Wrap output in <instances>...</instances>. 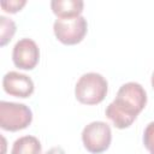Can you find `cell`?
I'll return each mask as SVG.
<instances>
[{
  "label": "cell",
  "mask_w": 154,
  "mask_h": 154,
  "mask_svg": "<svg viewBox=\"0 0 154 154\" xmlns=\"http://www.w3.org/2000/svg\"><path fill=\"white\" fill-rule=\"evenodd\" d=\"M147 103V94L143 87L136 82L123 84L116 99L107 106L106 117L118 129L129 128Z\"/></svg>",
  "instance_id": "obj_1"
},
{
  "label": "cell",
  "mask_w": 154,
  "mask_h": 154,
  "mask_svg": "<svg viewBox=\"0 0 154 154\" xmlns=\"http://www.w3.org/2000/svg\"><path fill=\"white\" fill-rule=\"evenodd\" d=\"M108 90L106 78L96 72H88L79 77L75 87L76 99L83 105L100 103Z\"/></svg>",
  "instance_id": "obj_2"
},
{
  "label": "cell",
  "mask_w": 154,
  "mask_h": 154,
  "mask_svg": "<svg viewBox=\"0 0 154 154\" xmlns=\"http://www.w3.org/2000/svg\"><path fill=\"white\" fill-rule=\"evenodd\" d=\"M31 109L24 103L0 101V126L7 131H18L30 125Z\"/></svg>",
  "instance_id": "obj_3"
},
{
  "label": "cell",
  "mask_w": 154,
  "mask_h": 154,
  "mask_svg": "<svg viewBox=\"0 0 154 154\" xmlns=\"http://www.w3.org/2000/svg\"><path fill=\"white\" fill-rule=\"evenodd\" d=\"M54 35L64 45L79 43L88 30L87 19L83 16L72 18H58L53 24Z\"/></svg>",
  "instance_id": "obj_4"
},
{
  "label": "cell",
  "mask_w": 154,
  "mask_h": 154,
  "mask_svg": "<svg viewBox=\"0 0 154 154\" xmlns=\"http://www.w3.org/2000/svg\"><path fill=\"white\" fill-rule=\"evenodd\" d=\"M82 141L85 149L93 154H99L108 149L112 141V131L103 122H91L82 131Z\"/></svg>",
  "instance_id": "obj_5"
},
{
  "label": "cell",
  "mask_w": 154,
  "mask_h": 154,
  "mask_svg": "<svg viewBox=\"0 0 154 154\" xmlns=\"http://www.w3.org/2000/svg\"><path fill=\"white\" fill-rule=\"evenodd\" d=\"M40 59V49L31 38H20L13 47V64L22 70H32Z\"/></svg>",
  "instance_id": "obj_6"
},
{
  "label": "cell",
  "mask_w": 154,
  "mask_h": 154,
  "mask_svg": "<svg viewBox=\"0 0 154 154\" xmlns=\"http://www.w3.org/2000/svg\"><path fill=\"white\" fill-rule=\"evenodd\" d=\"M2 88L7 94L24 99L34 93V82L24 73L10 71L2 78Z\"/></svg>",
  "instance_id": "obj_7"
},
{
  "label": "cell",
  "mask_w": 154,
  "mask_h": 154,
  "mask_svg": "<svg viewBox=\"0 0 154 154\" xmlns=\"http://www.w3.org/2000/svg\"><path fill=\"white\" fill-rule=\"evenodd\" d=\"M82 0H53L51 7L58 18H72L81 16L83 11Z\"/></svg>",
  "instance_id": "obj_8"
},
{
  "label": "cell",
  "mask_w": 154,
  "mask_h": 154,
  "mask_svg": "<svg viewBox=\"0 0 154 154\" xmlns=\"http://www.w3.org/2000/svg\"><path fill=\"white\" fill-rule=\"evenodd\" d=\"M42 147L35 136L26 135L17 138L12 146L11 154H41Z\"/></svg>",
  "instance_id": "obj_9"
},
{
  "label": "cell",
  "mask_w": 154,
  "mask_h": 154,
  "mask_svg": "<svg viewBox=\"0 0 154 154\" xmlns=\"http://www.w3.org/2000/svg\"><path fill=\"white\" fill-rule=\"evenodd\" d=\"M0 45L5 46L8 41H11V38L13 37L14 32H16V24L12 19L6 18L5 16H0Z\"/></svg>",
  "instance_id": "obj_10"
},
{
  "label": "cell",
  "mask_w": 154,
  "mask_h": 154,
  "mask_svg": "<svg viewBox=\"0 0 154 154\" xmlns=\"http://www.w3.org/2000/svg\"><path fill=\"white\" fill-rule=\"evenodd\" d=\"M143 144L150 154H154V122H150L144 129Z\"/></svg>",
  "instance_id": "obj_11"
},
{
  "label": "cell",
  "mask_w": 154,
  "mask_h": 154,
  "mask_svg": "<svg viewBox=\"0 0 154 154\" xmlns=\"http://www.w3.org/2000/svg\"><path fill=\"white\" fill-rule=\"evenodd\" d=\"M26 4L25 0H10V1H1V7L10 13H16Z\"/></svg>",
  "instance_id": "obj_12"
},
{
  "label": "cell",
  "mask_w": 154,
  "mask_h": 154,
  "mask_svg": "<svg viewBox=\"0 0 154 154\" xmlns=\"http://www.w3.org/2000/svg\"><path fill=\"white\" fill-rule=\"evenodd\" d=\"M45 154H65V152H64V149L60 148V147H53V148H51L49 150H47Z\"/></svg>",
  "instance_id": "obj_13"
},
{
  "label": "cell",
  "mask_w": 154,
  "mask_h": 154,
  "mask_svg": "<svg viewBox=\"0 0 154 154\" xmlns=\"http://www.w3.org/2000/svg\"><path fill=\"white\" fill-rule=\"evenodd\" d=\"M152 87L154 88V72H153V75H152Z\"/></svg>",
  "instance_id": "obj_14"
}]
</instances>
